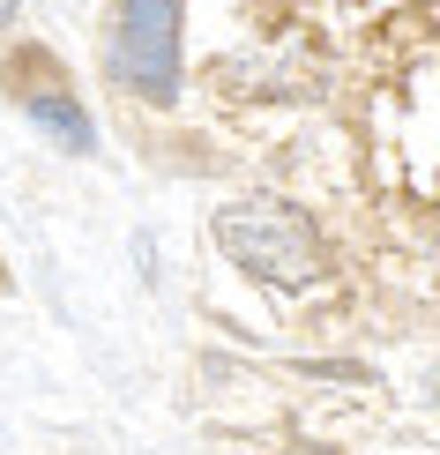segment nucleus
<instances>
[{
	"label": "nucleus",
	"instance_id": "1",
	"mask_svg": "<svg viewBox=\"0 0 440 455\" xmlns=\"http://www.w3.org/2000/svg\"><path fill=\"white\" fill-rule=\"evenodd\" d=\"M209 232H217V246H224L232 269L261 276L269 291H306V283L321 276V232L292 210V202H269V195L224 202Z\"/></svg>",
	"mask_w": 440,
	"mask_h": 455
},
{
	"label": "nucleus",
	"instance_id": "2",
	"mask_svg": "<svg viewBox=\"0 0 440 455\" xmlns=\"http://www.w3.org/2000/svg\"><path fill=\"white\" fill-rule=\"evenodd\" d=\"M105 75L142 105L180 98V0H120L105 30Z\"/></svg>",
	"mask_w": 440,
	"mask_h": 455
},
{
	"label": "nucleus",
	"instance_id": "3",
	"mask_svg": "<svg viewBox=\"0 0 440 455\" xmlns=\"http://www.w3.org/2000/svg\"><path fill=\"white\" fill-rule=\"evenodd\" d=\"M15 98H23L30 127H45L60 149H75V157H90V149H98V127H90V112L75 105L60 83H30V90H15Z\"/></svg>",
	"mask_w": 440,
	"mask_h": 455
},
{
	"label": "nucleus",
	"instance_id": "4",
	"mask_svg": "<svg viewBox=\"0 0 440 455\" xmlns=\"http://www.w3.org/2000/svg\"><path fill=\"white\" fill-rule=\"evenodd\" d=\"M15 8H23V0H0V30H8V23H15Z\"/></svg>",
	"mask_w": 440,
	"mask_h": 455
},
{
	"label": "nucleus",
	"instance_id": "5",
	"mask_svg": "<svg viewBox=\"0 0 440 455\" xmlns=\"http://www.w3.org/2000/svg\"><path fill=\"white\" fill-rule=\"evenodd\" d=\"M426 388H433V403H440V366H433V381H426Z\"/></svg>",
	"mask_w": 440,
	"mask_h": 455
}]
</instances>
